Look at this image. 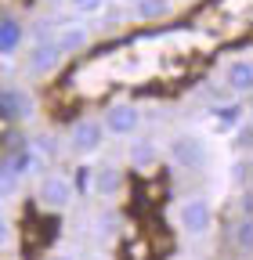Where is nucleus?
<instances>
[{"label": "nucleus", "instance_id": "dca6fc26", "mask_svg": "<svg viewBox=\"0 0 253 260\" xmlns=\"http://www.w3.org/2000/svg\"><path fill=\"white\" fill-rule=\"evenodd\" d=\"M22 188V177L8 167V162H0V199H15Z\"/></svg>", "mask_w": 253, "mask_h": 260}, {"label": "nucleus", "instance_id": "412c9836", "mask_svg": "<svg viewBox=\"0 0 253 260\" xmlns=\"http://www.w3.org/2000/svg\"><path fill=\"white\" fill-rule=\"evenodd\" d=\"M69 4H73L76 15H94V11L105 8V0H69Z\"/></svg>", "mask_w": 253, "mask_h": 260}, {"label": "nucleus", "instance_id": "f3484780", "mask_svg": "<svg viewBox=\"0 0 253 260\" xmlns=\"http://www.w3.org/2000/svg\"><path fill=\"white\" fill-rule=\"evenodd\" d=\"M232 242L239 246V253H242V256L249 253V246H253V220H249V217H242V220L232 228Z\"/></svg>", "mask_w": 253, "mask_h": 260}, {"label": "nucleus", "instance_id": "9d476101", "mask_svg": "<svg viewBox=\"0 0 253 260\" xmlns=\"http://www.w3.org/2000/svg\"><path fill=\"white\" fill-rule=\"evenodd\" d=\"M90 191L102 195V199H112V195H119V191H123V170L112 167V162L98 167V170H94V177H90Z\"/></svg>", "mask_w": 253, "mask_h": 260}, {"label": "nucleus", "instance_id": "aec40b11", "mask_svg": "<svg viewBox=\"0 0 253 260\" xmlns=\"http://www.w3.org/2000/svg\"><path fill=\"white\" fill-rule=\"evenodd\" d=\"M73 174H76V177H69V181H73V191H90V177H94V170L87 167V162H80Z\"/></svg>", "mask_w": 253, "mask_h": 260}, {"label": "nucleus", "instance_id": "b1692460", "mask_svg": "<svg viewBox=\"0 0 253 260\" xmlns=\"http://www.w3.org/2000/svg\"><path fill=\"white\" fill-rule=\"evenodd\" d=\"M249 210H253V195H249V188H242V199H239V213H242V217H249Z\"/></svg>", "mask_w": 253, "mask_h": 260}, {"label": "nucleus", "instance_id": "1a4fd4ad", "mask_svg": "<svg viewBox=\"0 0 253 260\" xmlns=\"http://www.w3.org/2000/svg\"><path fill=\"white\" fill-rule=\"evenodd\" d=\"M126 159H131L134 170H155L160 167V145H155L152 138H134L131 145H126Z\"/></svg>", "mask_w": 253, "mask_h": 260}, {"label": "nucleus", "instance_id": "bb28decb", "mask_svg": "<svg viewBox=\"0 0 253 260\" xmlns=\"http://www.w3.org/2000/svg\"><path fill=\"white\" fill-rule=\"evenodd\" d=\"M47 4H58V0H47Z\"/></svg>", "mask_w": 253, "mask_h": 260}, {"label": "nucleus", "instance_id": "a878e982", "mask_svg": "<svg viewBox=\"0 0 253 260\" xmlns=\"http://www.w3.org/2000/svg\"><path fill=\"white\" fill-rule=\"evenodd\" d=\"M87 260H112V256H105V253H94V256H87Z\"/></svg>", "mask_w": 253, "mask_h": 260}, {"label": "nucleus", "instance_id": "393cba45", "mask_svg": "<svg viewBox=\"0 0 253 260\" xmlns=\"http://www.w3.org/2000/svg\"><path fill=\"white\" fill-rule=\"evenodd\" d=\"M47 260H76V256H69V253H51Z\"/></svg>", "mask_w": 253, "mask_h": 260}, {"label": "nucleus", "instance_id": "39448f33", "mask_svg": "<svg viewBox=\"0 0 253 260\" xmlns=\"http://www.w3.org/2000/svg\"><path fill=\"white\" fill-rule=\"evenodd\" d=\"M37 102L25 87H0V123H25L33 119Z\"/></svg>", "mask_w": 253, "mask_h": 260}, {"label": "nucleus", "instance_id": "20e7f679", "mask_svg": "<svg viewBox=\"0 0 253 260\" xmlns=\"http://www.w3.org/2000/svg\"><path fill=\"white\" fill-rule=\"evenodd\" d=\"M167 155L181 170H203L206 167V141L199 134H174Z\"/></svg>", "mask_w": 253, "mask_h": 260}, {"label": "nucleus", "instance_id": "0eeeda50", "mask_svg": "<svg viewBox=\"0 0 253 260\" xmlns=\"http://www.w3.org/2000/svg\"><path fill=\"white\" fill-rule=\"evenodd\" d=\"M61 58H66V54L58 51L54 40H37L33 47L25 51L22 65H25V73H29V76H51L58 65H61Z\"/></svg>", "mask_w": 253, "mask_h": 260}, {"label": "nucleus", "instance_id": "a211bd4d", "mask_svg": "<svg viewBox=\"0 0 253 260\" xmlns=\"http://www.w3.org/2000/svg\"><path fill=\"white\" fill-rule=\"evenodd\" d=\"M242 112H246V105H225V109H213V116H217V123L225 126V130H232V126H239V119H242Z\"/></svg>", "mask_w": 253, "mask_h": 260}, {"label": "nucleus", "instance_id": "6e6552de", "mask_svg": "<svg viewBox=\"0 0 253 260\" xmlns=\"http://www.w3.org/2000/svg\"><path fill=\"white\" fill-rule=\"evenodd\" d=\"M225 87L235 98H246L253 90V65H249V58H232L225 65Z\"/></svg>", "mask_w": 253, "mask_h": 260}, {"label": "nucleus", "instance_id": "f8f14e48", "mask_svg": "<svg viewBox=\"0 0 253 260\" xmlns=\"http://www.w3.org/2000/svg\"><path fill=\"white\" fill-rule=\"evenodd\" d=\"M22 40H25V25L15 15H4L0 18V54H15Z\"/></svg>", "mask_w": 253, "mask_h": 260}, {"label": "nucleus", "instance_id": "7ed1b4c3", "mask_svg": "<svg viewBox=\"0 0 253 260\" xmlns=\"http://www.w3.org/2000/svg\"><path fill=\"white\" fill-rule=\"evenodd\" d=\"M73 181L66 174H44L40 184H37V203L51 213H61V210H69L73 206Z\"/></svg>", "mask_w": 253, "mask_h": 260}, {"label": "nucleus", "instance_id": "4468645a", "mask_svg": "<svg viewBox=\"0 0 253 260\" xmlns=\"http://www.w3.org/2000/svg\"><path fill=\"white\" fill-rule=\"evenodd\" d=\"M249 170H253V162H249V152H235V162H232V170H228V184L232 188H249Z\"/></svg>", "mask_w": 253, "mask_h": 260}, {"label": "nucleus", "instance_id": "6ab92c4d", "mask_svg": "<svg viewBox=\"0 0 253 260\" xmlns=\"http://www.w3.org/2000/svg\"><path fill=\"white\" fill-rule=\"evenodd\" d=\"M249 134H253L249 119H239V130H235V138L228 141V148L232 152H249Z\"/></svg>", "mask_w": 253, "mask_h": 260}, {"label": "nucleus", "instance_id": "f257e3e1", "mask_svg": "<svg viewBox=\"0 0 253 260\" xmlns=\"http://www.w3.org/2000/svg\"><path fill=\"white\" fill-rule=\"evenodd\" d=\"M177 224L184 235H210L213 232V206L206 195H188V199L177 206Z\"/></svg>", "mask_w": 253, "mask_h": 260}, {"label": "nucleus", "instance_id": "2eb2a0df", "mask_svg": "<svg viewBox=\"0 0 253 260\" xmlns=\"http://www.w3.org/2000/svg\"><path fill=\"white\" fill-rule=\"evenodd\" d=\"M94 228H98V239L102 242H112L119 235V213L116 210H102L98 220H94Z\"/></svg>", "mask_w": 253, "mask_h": 260}, {"label": "nucleus", "instance_id": "423d86ee", "mask_svg": "<svg viewBox=\"0 0 253 260\" xmlns=\"http://www.w3.org/2000/svg\"><path fill=\"white\" fill-rule=\"evenodd\" d=\"M102 126H105V134H112V138H131L134 130L141 126V109L134 102H112L105 109Z\"/></svg>", "mask_w": 253, "mask_h": 260}, {"label": "nucleus", "instance_id": "5701e85b", "mask_svg": "<svg viewBox=\"0 0 253 260\" xmlns=\"http://www.w3.org/2000/svg\"><path fill=\"white\" fill-rule=\"evenodd\" d=\"M37 145H40L44 155H58V138H47V134H44V138H37Z\"/></svg>", "mask_w": 253, "mask_h": 260}, {"label": "nucleus", "instance_id": "9b49d317", "mask_svg": "<svg viewBox=\"0 0 253 260\" xmlns=\"http://www.w3.org/2000/svg\"><path fill=\"white\" fill-rule=\"evenodd\" d=\"M51 40L58 44L61 54H76V51H83V47L90 44V32H87L83 25H58V32H54Z\"/></svg>", "mask_w": 253, "mask_h": 260}, {"label": "nucleus", "instance_id": "4be33fe9", "mask_svg": "<svg viewBox=\"0 0 253 260\" xmlns=\"http://www.w3.org/2000/svg\"><path fill=\"white\" fill-rule=\"evenodd\" d=\"M11 242H15V228H11V220H8V217H0V253H4Z\"/></svg>", "mask_w": 253, "mask_h": 260}, {"label": "nucleus", "instance_id": "f03ea898", "mask_svg": "<svg viewBox=\"0 0 253 260\" xmlns=\"http://www.w3.org/2000/svg\"><path fill=\"white\" fill-rule=\"evenodd\" d=\"M66 145H69V152L80 155V159H83V155H94V152L105 145V126H102V119H94V116L76 119V123L69 126Z\"/></svg>", "mask_w": 253, "mask_h": 260}, {"label": "nucleus", "instance_id": "ddd939ff", "mask_svg": "<svg viewBox=\"0 0 253 260\" xmlns=\"http://www.w3.org/2000/svg\"><path fill=\"white\" fill-rule=\"evenodd\" d=\"M174 8V0H131V15L138 22H160Z\"/></svg>", "mask_w": 253, "mask_h": 260}]
</instances>
